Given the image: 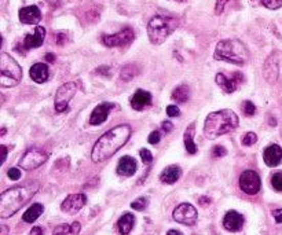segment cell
<instances>
[{
    "label": "cell",
    "mask_w": 282,
    "mask_h": 235,
    "mask_svg": "<svg viewBox=\"0 0 282 235\" xmlns=\"http://www.w3.org/2000/svg\"><path fill=\"white\" fill-rule=\"evenodd\" d=\"M41 19V13L37 6H28L19 10V21L25 25H36Z\"/></svg>",
    "instance_id": "2e32d148"
},
{
    "label": "cell",
    "mask_w": 282,
    "mask_h": 235,
    "mask_svg": "<svg viewBox=\"0 0 282 235\" xmlns=\"http://www.w3.org/2000/svg\"><path fill=\"white\" fill-rule=\"evenodd\" d=\"M200 204L205 206L207 204H211V200H209L208 197H201V198H200Z\"/></svg>",
    "instance_id": "bcb514c9"
},
{
    "label": "cell",
    "mask_w": 282,
    "mask_h": 235,
    "mask_svg": "<svg viewBox=\"0 0 282 235\" xmlns=\"http://www.w3.org/2000/svg\"><path fill=\"white\" fill-rule=\"evenodd\" d=\"M213 58L218 61H225V62L243 66L249 61V51L243 41L237 39H229L218 43Z\"/></svg>",
    "instance_id": "277c9868"
},
{
    "label": "cell",
    "mask_w": 282,
    "mask_h": 235,
    "mask_svg": "<svg viewBox=\"0 0 282 235\" xmlns=\"http://www.w3.org/2000/svg\"><path fill=\"white\" fill-rule=\"evenodd\" d=\"M167 114L169 117H178V115L181 114V110H179V107L177 105H169L167 107Z\"/></svg>",
    "instance_id": "f35d334b"
},
{
    "label": "cell",
    "mask_w": 282,
    "mask_h": 235,
    "mask_svg": "<svg viewBox=\"0 0 282 235\" xmlns=\"http://www.w3.org/2000/svg\"><path fill=\"white\" fill-rule=\"evenodd\" d=\"M244 113H245V115H248V117H251V115H253L256 113V106L251 102V101H245V102H244Z\"/></svg>",
    "instance_id": "836d02e7"
},
{
    "label": "cell",
    "mask_w": 282,
    "mask_h": 235,
    "mask_svg": "<svg viewBox=\"0 0 282 235\" xmlns=\"http://www.w3.org/2000/svg\"><path fill=\"white\" fill-rule=\"evenodd\" d=\"M77 92V84L76 83H65L57 89L55 93V110L58 113L69 110V102Z\"/></svg>",
    "instance_id": "52a82bcc"
},
{
    "label": "cell",
    "mask_w": 282,
    "mask_h": 235,
    "mask_svg": "<svg viewBox=\"0 0 282 235\" xmlns=\"http://www.w3.org/2000/svg\"><path fill=\"white\" fill-rule=\"evenodd\" d=\"M131 127L129 125H117L115 128L109 129L107 132L98 139L91 151V160L94 162H102L115 155L121 147L128 142L131 136Z\"/></svg>",
    "instance_id": "6da1fadb"
},
{
    "label": "cell",
    "mask_w": 282,
    "mask_h": 235,
    "mask_svg": "<svg viewBox=\"0 0 282 235\" xmlns=\"http://www.w3.org/2000/svg\"><path fill=\"white\" fill-rule=\"evenodd\" d=\"M53 235H72L71 226L69 224H59L54 228Z\"/></svg>",
    "instance_id": "4dcf8cb0"
},
{
    "label": "cell",
    "mask_w": 282,
    "mask_h": 235,
    "mask_svg": "<svg viewBox=\"0 0 282 235\" xmlns=\"http://www.w3.org/2000/svg\"><path fill=\"white\" fill-rule=\"evenodd\" d=\"M31 235H43L41 227H33V228L31 230Z\"/></svg>",
    "instance_id": "ee69618b"
},
{
    "label": "cell",
    "mask_w": 282,
    "mask_h": 235,
    "mask_svg": "<svg viewBox=\"0 0 282 235\" xmlns=\"http://www.w3.org/2000/svg\"><path fill=\"white\" fill-rule=\"evenodd\" d=\"M129 105H131V107H133L134 110H143L145 107L151 105V95H150V92H147V91L138 89L137 92L134 93L133 97H131V99H129Z\"/></svg>",
    "instance_id": "e0dca14e"
},
{
    "label": "cell",
    "mask_w": 282,
    "mask_h": 235,
    "mask_svg": "<svg viewBox=\"0 0 282 235\" xmlns=\"http://www.w3.org/2000/svg\"><path fill=\"white\" fill-rule=\"evenodd\" d=\"M270 124L277 125V121H274V119H270Z\"/></svg>",
    "instance_id": "816d5d0a"
},
{
    "label": "cell",
    "mask_w": 282,
    "mask_h": 235,
    "mask_svg": "<svg viewBox=\"0 0 282 235\" xmlns=\"http://www.w3.org/2000/svg\"><path fill=\"white\" fill-rule=\"evenodd\" d=\"M244 216L241 213H238L237 210H229L223 218V227L227 231H240L244 226Z\"/></svg>",
    "instance_id": "9a60e30c"
},
{
    "label": "cell",
    "mask_w": 282,
    "mask_h": 235,
    "mask_svg": "<svg viewBox=\"0 0 282 235\" xmlns=\"http://www.w3.org/2000/svg\"><path fill=\"white\" fill-rule=\"evenodd\" d=\"M2 150H3V158H2V161L5 162L6 157H7V147H6L5 145H2Z\"/></svg>",
    "instance_id": "c3c4849f"
},
{
    "label": "cell",
    "mask_w": 282,
    "mask_h": 235,
    "mask_svg": "<svg viewBox=\"0 0 282 235\" xmlns=\"http://www.w3.org/2000/svg\"><path fill=\"white\" fill-rule=\"evenodd\" d=\"M240 187L241 190L248 195H255L259 193L262 182H260L259 175L255 171H245L240 176Z\"/></svg>",
    "instance_id": "8fae6325"
},
{
    "label": "cell",
    "mask_w": 282,
    "mask_h": 235,
    "mask_svg": "<svg viewBox=\"0 0 282 235\" xmlns=\"http://www.w3.org/2000/svg\"><path fill=\"white\" fill-rule=\"evenodd\" d=\"M179 25L177 18L169 15H155L147 24V36L150 43L159 45L167 40L168 36Z\"/></svg>",
    "instance_id": "5b68a950"
},
{
    "label": "cell",
    "mask_w": 282,
    "mask_h": 235,
    "mask_svg": "<svg viewBox=\"0 0 282 235\" xmlns=\"http://www.w3.org/2000/svg\"><path fill=\"white\" fill-rule=\"evenodd\" d=\"M45 212V208L41 204H33L32 206H29V209H27V212L24 213L23 220L25 223H33L35 220L41 216V213Z\"/></svg>",
    "instance_id": "484cf974"
},
{
    "label": "cell",
    "mask_w": 282,
    "mask_h": 235,
    "mask_svg": "<svg viewBox=\"0 0 282 235\" xmlns=\"http://www.w3.org/2000/svg\"><path fill=\"white\" fill-rule=\"evenodd\" d=\"M160 139H161V135H160L159 131H153V132L149 135L147 140H149L150 145H157V143L160 142Z\"/></svg>",
    "instance_id": "74e56055"
},
{
    "label": "cell",
    "mask_w": 282,
    "mask_h": 235,
    "mask_svg": "<svg viewBox=\"0 0 282 235\" xmlns=\"http://www.w3.org/2000/svg\"><path fill=\"white\" fill-rule=\"evenodd\" d=\"M238 127V115L233 110L223 109V110L209 113L205 119L204 133L208 139L219 138L221 135L231 132Z\"/></svg>",
    "instance_id": "3957f363"
},
{
    "label": "cell",
    "mask_w": 282,
    "mask_h": 235,
    "mask_svg": "<svg viewBox=\"0 0 282 235\" xmlns=\"http://www.w3.org/2000/svg\"><path fill=\"white\" fill-rule=\"evenodd\" d=\"M138 73H139V69H138L135 65H127V66H124L123 69H121L120 76H121V79H123V80L128 81V80H131V79H134Z\"/></svg>",
    "instance_id": "83f0119b"
},
{
    "label": "cell",
    "mask_w": 282,
    "mask_h": 235,
    "mask_svg": "<svg viewBox=\"0 0 282 235\" xmlns=\"http://www.w3.org/2000/svg\"><path fill=\"white\" fill-rule=\"evenodd\" d=\"M171 98H172V101H175V102H178V103L187 102V101L190 99L189 85L182 84V85H179V87H177V88L172 91Z\"/></svg>",
    "instance_id": "4316f807"
},
{
    "label": "cell",
    "mask_w": 282,
    "mask_h": 235,
    "mask_svg": "<svg viewBox=\"0 0 282 235\" xmlns=\"http://www.w3.org/2000/svg\"><path fill=\"white\" fill-rule=\"evenodd\" d=\"M46 59H47V61H49V62H54V61H55V55H54V54H47V55H46Z\"/></svg>",
    "instance_id": "7dc6e473"
},
{
    "label": "cell",
    "mask_w": 282,
    "mask_h": 235,
    "mask_svg": "<svg viewBox=\"0 0 282 235\" xmlns=\"http://www.w3.org/2000/svg\"><path fill=\"white\" fill-rule=\"evenodd\" d=\"M161 128H163L164 132H171V131H172V123H171V121H164L163 125H161Z\"/></svg>",
    "instance_id": "7bdbcfd3"
},
{
    "label": "cell",
    "mask_w": 282,
    "mask_h": 235,
    "mask_svg": "<svg viewBox=\"0 0 282 235\" xmlns=\"http://www.w3.org/2000/svg\"><path fill=\"white\" fill-rule=\"evenodd\" d=\"M113 105L112 103H101V105H98L95 109H94L93 114L90 117V124L91 125H99L102 123H105L107 120V115L111 113V110L113 109Z\"/></svg>",
    "instance_id": "ac0fdd59"
},
{
    "label": "cell",
    "mask_w": 282,
    "mask_h": 235,
    "mask_svg": "<svg viewBox=\"0 0 282 235\" xmlns=\"http://www.w3.org/2000/svg\"><path fill=\"white\" fill-rule=\"evenodd\" d=\"M7 175H9V178L11 179V180H18V179L21 178V171L18 168H10Z\"/></svg>",
    "instance_id": "ab89813d"
},
{
    "label": "cell",
    "mask_w": 282,
    "mask_h": 235,
    "mask_svg": "<svg viewBox=\"0 0 282 235\" xmlns=\"http://www.w3.org/2000/svg\"><path fill=\"white\" fill-rule=\"evenodd\" d=\"M257 142V136H256L255 132H247L245 135H244L243 138V145L244 146H252V145H255V143Z\"/></svg>",
    "instance_id": "f546056e"
},
{
    "label": "cell",
    "mask_w": 282,
    "mask_h": 235,
    "mask_svg": "<svg viewBox=\"0 0 282 235\" xmlns=\"http://www.w3.org/2000/svg\"><path fill=\"white\" fill-rule=\"evenodd\" d=\"M262 5L270 10H277L282 7V0H262Z\"/></svg>",
    "instance_id": "d6a6232c"
},
{
    "label": "cell",
    "mask_w": 282,
    "mask_h": 235,
    "mask_svg": "<svg viewBox=\"0 0 282 235\" xmlns=\"http://www.w3.org/2000/svg\"><path fill=\"white\" fill-rule=\"evenodd\" d=\"M49 66L46 63H35L29 70L31 79L37 84H43L49 80Z\"/></svg>",
    "instance_id": "44dd1931"
},
{
    "label": "cell",
    "mask_w": 282,
    "mask_h": 235,
    "mask_svg": "<svg viewBox=\"0 0 282 235\" xmlns=\"http://www.w3.org/2000/svg\"><path fill=\"white\" fill-rule=\"evenodd\" d=\"M139 154H141V158L142 161H143V164H151V161H153V154H151L147 149H142V150L139 151Z\"/></svg>",
    "instance_id": "e575fe53"
},
{
    "label": "cell",
    "mask_w": 282,
    "mask_h": 235,
    "mask_svg": "<svg viewBox=\"0 0 282 235\" xmlns=\"http://www.w3.org/2000/svg\"><path fill=\"white\" fill-rule=\"evenodd\" d=\"M271 184H273L274 190L282 191V172L274 173L271 178Z\"/></svg>",
    "instance_id": "1f68e13d"
},
{
    "label": "cell",
    "mask_w": 282,
    "mask_h": 235,
    "mask_svg": "<svg viewBox=\"0 0 282 235\" xmlns=\"http://www.w3.org/2000/svg\"><path fill=\"white\" fill-rule=\"evenodd\" d=\"M80 230H81V226H80L79 222H75L71 226V231H72V235H79Z\"/></svg>",
    "instance_id": "b9f144b4"
},
{
    "label": "cell",
    "mask_w": 282,
    "mask_h": 235,
    "mask_svg": "<svg viewBox=\"0 0 282 235\" xmlns=\"http://www.w3.org/2000/svg\"><path fill=\"white\" fill-rule=\"evenodd\" d=\"M47 160H49L47 153L39 150V149H32L24 154V157L19 161V167L25 171H32V169L41 167Z\"/></svg>",
    "instance_id": "9c48e42d"
},
{
    "label": "cell",
    "mask_w": 282,
    "mask_h": 235,
    "mask_svg": "<svg viewBox=\"0 0 282 235\" xmlns=\"http://www.w3.org/2000/svg\"><path fill=\"white\" fill-rule=\"evenodd\" d=\"M149 205V200L146 198V197H141V198H138L131 204V208L135 209V210H143L146 209V206Z\"/></svg>",
    "instance_id": "f1b7e54d"
},
{
    "label": "cell",
    "mask_w": 282,
    "mask_h": 235,
    "mask_svg": "<svg viewBox=\"0 0 282 235\" xmlns=\"http://www.w3.org/2000/svg\"><path fill=\"white\" fill-rule=\"evenodd\" d=\"M137 161L134 160L133 157L124 155L120 158L119 165H117V173L119 175H121V176H133L134 173L137 172Z\"/></svg>",
    "instance_id": "ffe728a7"
},
{
    "label": "cell",
    "mask_w": 282,
    "mask_h": 235,
    "mask_svg": "<svg viewBox=\"0 0 282 235\" xmlns=\"http://www.w3.org/2000/svg\"><path fill=\"white\" fill-rule=\"evenodd\" d=\"M107 69H109V67H107V66L99 67V69H97V73H102V75L109 76V75H111V72H107Z\"/></svg>",
    "instance_id": "f6af8a7d"
},
{
    "label": "cell",
    "mask_w": 282,
    "mask_h": 235,
    "mask_svg": "<svg viewBox=\"0 0 282 235\" xmlns=\"http://www.w3.org/2000/svg\"><path fill=\"white\" fill-rule=\"evenodd\" d=\"M0 230H2V235H7V232H9L7 226H0Z\"/></svg>",
    "instance_id": "f907efd6"
},
{
    "label": "cell",
    "mask_w": 282,
    "mask_h": 235,
    "mask_svg": "<svg viewBox=\"0 0 282 235\" xmlns=\"http://www.w3.org/2000/svg\"><path fill=\"white\" fill-rule=\"evenodd\" d=\"M179 2H185V0H179Z\"/></svg>",
    "instance_id": "f5cc1de1"
},
{
    "label": "cell",
    "mask_w": 282,
    "mask_h": 235,
    "mask_svg": "<svg viewBox=\"0 0 282 235\" xmlns=\"http://www.w3.org/2000/svg\"><path fill=\"white\" fill-rule=\"evenodd\" d=\"M273 216H274V219H275V222L281 224L282 223V209H274Z\"/></svg>",
    "instance_id": "60d3db41"
},
{
    "label": "cell",
    "mask_w": 282,
    "mask_h": 235,
    "mask_svg": "<svg viewBox=\"0 0 282 235\" xmlns=\"http://www.w3.org/2000/svg\"><path fill=\"white\" fill-rule=\"evenodd\" d=\"M244 81V76L241 73H233L231 77H227L223 73H218L216 75V83L218 85H221V88L225 91L226 93H231L234 91H237V88L240 87V84Z\"/></svg>",
    "instance_id": "7c38bea8"
},
{
    "label": "cell",
    "mask_w": 282,
    "mask_h": 235,
    "mask_svg": "<svg viewBox=\"0 0 282 235\" xmlns=\"http://www.w3.org/2000/svg\"><path fill=\"white\" fill-rule=\"evenodd\" d=\"M230 0H216L215 3V14L216 15H221L223 13V10H225L226 5L229 3Z\"/></svg>",
    "instance_id": "d590c367"
},
{
    "label": "cell",
    "mask_w": 282,
    "mask_h": 235,
    "mask_svg": "<svg viewBox=\"0 0 282 235\" xmlns=\"http://www.w3.org/2000/svg\"><path fill=\"white\" fill-rule=\"evenodd\" d=\"M23 79V69L11 55L3 53L0 55V85L14 87Z\"/></svg>",
    "instance_id": "8992f818"
},
{
    "label": "cell",
    "mask_w": 282,
    "mask_h": 235,
    "mask_svg": "<svg viewBox=\"0 0 282 235\" xmlns=\"http://www.w3.org/2000/svg\"><path fill=\"white\" fill-rule=\"evenodd\" d=\"M182 169L177 165H171V167H167L164 169L161 175H160V180L163 183H167V184H173L177 182L178 179L181 178Z\"/></svg>",
    "instance_id": "7402d4cb"
},
{
    "label": "cell",
    "mask_w": 282,
    "mask_h": 235,
    "mask_svg": "<svg viewBox=\"0 0 282 235\" xmlns=\"http://www.w3.org/2000/svg\"><path fill=\"white\" fill-rule=\"evenodd\" d=\"M265 76L266 80L269 81L270 84H274L278 79V62L274 59V57H270L267 59V62L265 63Z\"/></svg>",
    "instance_id": "603a6c76"
},
{
    "label": "cell",
    "mask_w": 282,
    "mask_h": 235,
    "mask_svg": "<svg viewBox=\"0 0 282 235\" xmlns=\"http://www.w3.org/2000/svg\"><path fill=\"white\" fill-rule=\"evenodd\" d=\"M87 202V197L84 194H71L68 195L61 204L62 212L69 213V215H75L83 208Z\"/></svg>",
    "instance_id": "4fadbf2b"
},
{
    "label": "cell",
    "mask_w": 282,
    "mask_h": 235,
    "mask_svg": "<svg viewBox=\"0 0 282 235\" xmlns=\"http://www.w3.org/2000/svg\"><path fill=\"white\" fill-rule=\"evenodd\" d=\"M263 160L267 167H277L282 161V149L278 145H271L263 153Z\"/></svg>",
    "instance_id": "d6986e66"
},
{
    "label": "cell",
    "mask_w": 282,
    "mask_h": 235,
    "mask_svg": "<svg viewBox=\"0 0 282 235\" xmlns=\"http://www.w3.org/2000/svg\"><path fill=\"white\" fill-rule=\"evenodd\" d=\"M39 191V183H31L27 186H17L6 190L0 195V218L7 219L13 216L28 204L33 195Z\"/></svg>",
    "instance_id": "7a4b0ae2"
},
{
    "label": "cell",
    "mask_w": 282,
    "mask_h": 235,
    "mask_svg": "<svg viewBox=\"0 0 282 235\" xmlns=\"http://www.w3.org/2000/svg\"><path fill=\"white\" fill-rule=\"evenodd\" d=\"M45 37H46L45 28L36 27L33 33H29V35L25 36V39H24V43H23L24 51H25V50H31V49H39L40 45L43 44Z\"/></svg>",
    "instance_id": "5bb4252c"
},
{
    "label": "cell",
    "mask_w": 282,
    "mask_h": 235,
    "mask_svg": "<svg viewBox=\"0 0 282 235\" xmlns=\"http://www.w3.org/2000/svg\"><path fill=\"white\" fill-rule=\"evenodd\" d=\"M135 39V33L131 28H124L123 31L117 32L115 35H103L102 36V43L106 47H124L128 45Z\"/></svg>",
    "instance_id": "ba28073f"
},
{
    "label": "cell",
    "mask_w": 282,
    "mask_h": 235,
    "mask_svg": "<svg viewBox=\"0 0 282 235\" xmlns=\"http://www.w3.org/2000/svg\"><path fill=\"white\" fill-rule=\"evenodd\" d=\"M226 149L223 146H215L213 147V150H212V157L213 158H219V157H223L226 155Z\"/></svg>",
    "instance_id": "8d00e7d4"
},
{
    "label": "cell",
    "mask_w": 282,
    "mask_h": 235,
    "mask_svg": "<svg viewBox=\"0 0 282 235\" xmlns=\"http://www.w3.org/2000/svg\"><path fill=\"white\" fill-rule=\"evenodd\" d=\"M167 235H182V232L178 230H169L167 232Z\"/></svg>",
    "instance_id": "681fc988"
},
{
    "label": "cell",
    "mask_w": 282,
    "mask_h": 235,
    "mask_svg": "<svg viewBox=\"0 0 282 235\" xmlns=\"http://www.w3.org/2000/svg\"><path fill=\"white\" fill-rule=\"evenodd\" d=\"M134 224H135V216H134L133 213H124L123 216L119 219V222H117V227H119L120 234H129L131 230L134 228Z\"/></svg>",
    "instance_id": "cb8c5ba5"
},
{
    "label": "cell",
    "mask_w": 282,
    "mask_h": 235,
    "mask_svg": "<svg viewBox=\"0 0 282 235\" xmlns=\"http://www.w3.org/2000/svg\"><path fill=\"white\" fill-rule=\"evenodd\" d=\"M173 220L185 226H194L197 222V209L194 208L191 204L183 202V204L178 205L173 213H172Z\"/></svg>",
    "instance_id": "30bf717a"
},
{
    "label": "cell",
    "mask_w": 282,
    "mask_h": 235,
    "mask_svg": "<svg viewBox=\"0 0 282 235\" xmlns=\"http://www.w3.org/2000/svg\"><path fill=\"white\" fill-rule=\"evenodd\" d=\"M194 133H196V123H191L185 131V147L189 154H196L197 153V146H196L193 139Z\"/></svg>",
    "instance_id": "d4e9b609"
}]
</instances>
